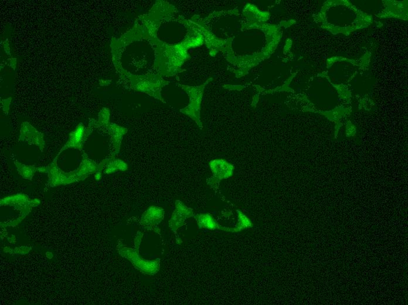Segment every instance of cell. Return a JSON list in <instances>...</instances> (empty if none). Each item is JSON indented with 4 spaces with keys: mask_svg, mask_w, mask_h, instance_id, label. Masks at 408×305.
<instances>
[{
    "mask_svg": "<svg viewBox=\"0 0 408 305\" xmlns=\"http://www.w3.org/2000/svg\"><path fill=\"white\" fill-rule=\"evenodd\" d=\"M15 164L16 166H17L18 168V172L21 175L23 176V177L26 178V179H31L32 177H33V174L36 172V170H39V171L46 172L47 168H41L38 169L33 166H28L26 165H22L21 163H18V161H15Z\"/></svg>",
    "mask_w": 408,
    "mask_h": 305,
    "instance_id": "9c48e42d",
    "label": "cell"
},
{
    "mask_svg": "<svg viewBox=\"0 0 408 305\" xmlns=\"http://www.w3.org/2000/svg\"><path fill=\"white\" fill-rule=\"evenodd\" d=\"M164 209L157 206H150L145 212L141 218L140 224L142 227L148 230H153L157 233L160 230L157 225L164 220Z\"/></svg>",
    "mask_w": 408,
    "mask_h": 305,
    "instance_id": "7a4b0ae2",
    "label": "cell"
},
{
    "mask_svg": "<svg viewBox=\"0 0 408 305\" xmlns=\"http://www.w3.org/2000/svg\"><path fill=\"white\" fill-rule=\"evenodd\" d=\"M107 128L109 130L111 140H112L113 148V156H114L115 154L119 153L123 137L128 132V129L113 124L109 125Z\"/></svg>",
    "mask_w": 408,
    "mask_h": 305,
    "instance_id": "5b68a950",
    "label": "cell"
},
{
    "mask_svg": "<svg viewBox=\"0 0 408 305\" xmlns=\"http://www.w3.org/2000/svg\"><path fill=\"white\" fill-rule=\"evenodd\" d=\"M104 164V173L111 174L120 171L124 172L128 168V165L125 161L116 158L114 156L106 158L103 160Z\"/></svg>",
    "mask_w": 408,
    "mask_h": 305,
    "instance_id": "8992f818",
    "label": "cell"
},
{
    "mask_svg": "<svg viewBox=\"0 0 408 305\" xmlns=\"http://www.w3.org/2000/svg\"><path fill=\"white\" fill-rule=\"evenodd\" d=\"M142 236L143 234L142 233L138 232L135 240V249L128 248L121 245L119 252L122 256L128 259L134 267L142 274L154 275L160 270V259L147 260L142 259L139 255V248Z\"/></svg>",
    "mask_w": 408,
    "mask_h": 305,
    "instance_id": "6da1fadb",
    "label": "cell"
},
{
    "mask_svg": "<svg viewBox=\"0 0 408 305\" xmlns=\"http://www.w3.org/2000/svg\"><path fill=\"white\" fill-rule=\"evenodd\" d=\"M90 133V132H85L84 127L81 124L79 125L76 130L70 133L69 139L67 142L63 149H82L86 138L89 135Z\"/></svg>",
    "mask_w": 408,
    "mask_h": 305,
    "instance_id": "277c9868",
    "label": "cell"
},
{
    "mask_svg": "<svg viewBox=\"0 0 408 305\" xmlns=\"http://www.w3.org/2000/svg\"><path fill=\"white\" fill-rule=\"evenodd\" d=\"M31 133L28 132V134H21L20 138L23 142L28 143L29 145H35L38 146L39 149L42 151L45 147V142L43 139V134L38 132L33 127H31Z\"/></svg>",
    "mask_w": 408,
    "mask_h": 305,
    "instance_id": "52a82bcc",
    "label": "cell"
},
{
    "mask_svg": "<svg viewBox=\"0 0 408 305\" xmlns=\"http://www.w3.org/2000/svg\"><path fill=\"white\" fill-rule=\"evenodd\" d=\"M200 228H207L209 229H225L222 228L213 218L209 215H201L196 217Z\"/></svg>",
    "mask_w": 408,
    "mask_h": 305,
    "instance_id": "ba28073f",
    "label": "cell"
},
{
    "mask_svg": "<svg viewBox=\"0 0 408 305\" xmlns=\"http://www.w3.org/2000/svg\"><path fill=\"white\" fill-rule=\"evenodd\" d=\"M192 216V209L186 207L181 201L177 200L175 210L169 222V227L174 233H177L178 229L183 226L185 220Z\"/></svg>",
    "mask_w": 408,
    "mask_h": 305,
    "instance_id": "3957f363",
    "label": "cell"
},
{
    "mask_svg": "<svg viewBox=\"0 0 408 305\" xmlns=\"http://www.w3.org/2000/svg\"><path fill=\"white\" fill-rule=\"evenodd\" d=\"M109 110L108 109L104 108L102 110L100 113V121H99V124L103 126H106L108 128L109 119Z\"/></svg>",
    "mask_w": 408,
    "mask_h": 305,
    "instance_id": "30bf717a",
    "label": "cell"
}]
</instances>
